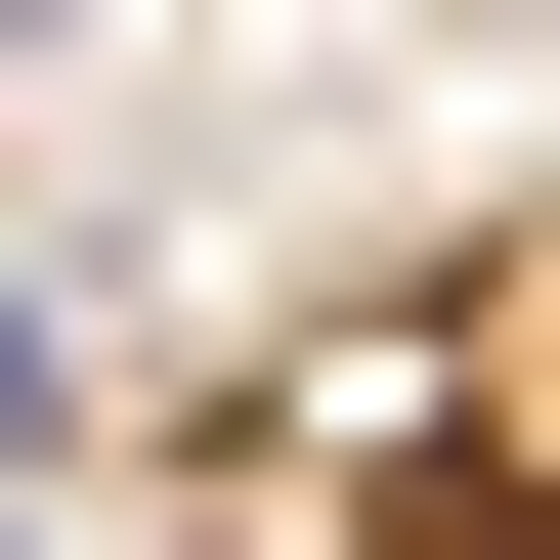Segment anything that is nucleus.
Wrapping results in <instances>:
<instances>
[{
  "instance_id": "obj_1",
  "label": "nucleus",
  "mask_w": 560,
  "mask_h": 560,
  "mask_svg": "<svg viewBox=\"0 0 560 560\" xmlns=\"http://www.w3.org/2000/svg\"><path fill=\"white\" fill-rule=\"evenodd\" d=\"M0 560H44V475H0Z\"/></svg>"
}]
</instances>
